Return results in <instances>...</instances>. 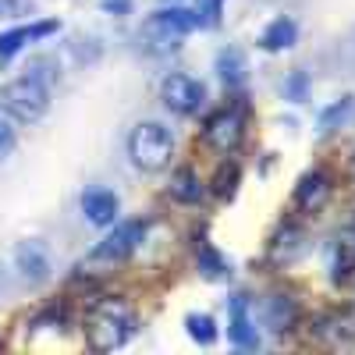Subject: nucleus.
<instances>
[{
    "mask_svg": "<svg viewBox=\"0 0 355 355\" xmlns=\"http://www.w3.org/2000/svg\"><path fill=\"white\" fill-rule=\"evenodd\" d=\"M135 334V316L121 302H100L85 320V338L96 352H114Z\"/></svg>",
    "mask_w": 355,
    "mask_h": 355,
    "instance_id": "nucleus-1",
    "label": "nucleus"
},
{
    "mask_svg": "<svg viewBox=\"0 0 355 355\" xmlns=\"http://www.w3.org/2000/svg\"><path fill=\"white\" fill-rule=\"evenodd\" d=\"M128 157L139 171H164L174 157V135L160 121H142L128 135Z\"/></svg>",
    "mask_w": 355,
    "mask_h": 355,
    "instance_id": "nucleus-2",
    "label": "nucleus"
},
{
    "mask_svg": "<svg viewBox=\"0 0 355 355\" xmlns=\"http://www.w3.org/2000/svg\"><path fill=\"white\" fill-rule=\"evenodd\" d=\"M196 25H199V15L196 11L171 4L164 11H153L150 18L142 21V40H146V46H150V50L164 53V50H174Z\"/></svg>",
    "mask_w": 355,
    "mask_h": 355,
    "instance_id": "nucleus-3",
    "label": "nucleus"
},
{
    "mask_svg": "<svg viewBox=\"0 0 355 355\" xmlns=\"http://www.w3.org/2000/svg\"><path fill=\"white\" fill-rule=\"evenodd\" d=\"M0 100H4V110L15 117V121H40V117L46 114L50 107V89L43 85L40 75H21L15 82L4 85V93H0Z\"/></svg>",
    "mask_w": 355,
    "mask_h": 355,
    "instance_id": "nucleus-4",
    "label": "nucleus"
},
{
    "mask_svg": "<svg viewBox=\"0 0 355 355\" xmlns=\"http://www.w3.org/2000/svg\"><path fill=\"white\" fill-rule=\"evenodd\" d=\"M146 239V224L142 220H125V224H114V231L93 249L96 263H121L128 259Z\"/></svg>",
    "mask_w": 355,
    "mask_h": 355,
    "instance_id": "nucleus-5",
    "label": "nucleus"
},
{
    "mask_svg": "<svg viewBox=\"0 0 355 355\" xmlns=\"http://www.w3.org/2000/svg\"><path fill=\"white\" fill-rule=\"evenodd\" d=\"M160 100L171 114H196L199 103H202V85L189 75H167L160 82Z\"/></svg>",
    "mask_w": 355,
    "mask_h": 355,
    "instance_id": "nucleus-6",
    "label": "nucleus"
},
{
    "mask_svg": "<svg viewBox=\"0 0 355 355\" xmlns=\"http://www.w3.org/2000/svg\"><path fill=\"white\" fill-rule=\"evenodd\" d=\"M242 132H245L242 114L239 110H220V114H214L210 121H206L202 139H206V146H214L217 153H231L234 146L242 142Z\"/></svg>",
    "mask_w": 355,
    "mask_h": 355,
    "instance_id": "nucleus-7",
    "label": "nucleus"
},
{
    "mask_svg": "<svg viewBox=\"0 0 355 355\" xmlns=\"http://www.w3.org/2000/svg\"><path fill=\"white\" fill-rule=\"evenodd\" d=\"M117 210H121V202H117V196L107 192V189H89L82 196V214L89 217V224L107 227V224L117 220Z\"/></svg>",
    "mask_w": 355,
    "mask_h": 355,
    "instance_id": "nucleus-8",
    "label": "nucleus"
},
{
    "mask_svg": "<svg viewBox=\"0 0 355 355\" xmlns=\"http://www.w3.org/2000/svg\"><path fill=\"white\" fill-rule=\"evenodd\" d=\"M50 33H57V21H40V25H18V28H11V33H4L0 36V61H11V57L28 43V40H40V36H50Z\"/></svg>",
    "mask_w": 355,
    "mask_h": 355,
    "instance_id": "nucleus-9",
    "label": "nucleus"
},
{
    "mask_svg": "<svg viewBox=\"0 0 355 355\" xmlns=\"http://www.w3.org/2000/svg\"><path fill=\"white\" fill-rule=\"evenodd\" d=\"M217 75L227 89H242L245 85V75H249V64H245V53L239 46H224L217 53Z\"/></svg>",
    "mask_w": 355,
    "mask_h": 355,
    "instance_id": "nucleus-10",
    "label": "nucleus"
},
{
    "mask_svg": "<svg viewBox=\"0 0 355 355\" xmlns=\"http://www.w3.org/2000/svg\"><path fill=\"white\" fill-rule=\"evenodd\" d=\"M231 341L239 348H256L259 345L256 327L249 320V299H245V295H239V299L231 302Z\"/></svg>",
    "mask_w": 355,
    "mask_h": 355,
    "instance_id": "nucleus-11",
    "label": "nucleus"
},
{
    "mask_svg": "<svg viewBox=\"0 0 355 355\" xmlns=\"http://www.w3.org/2000/svg\"><path fill=\"white\" fill-rule=\"evenodd\" d=\"M15 263H18L21 277H28V281H43V277H46V270H50L46 249H43L40 242H25V245H18Z\"/></svg>",
    "mask_w": 355,
    "mask_h": 355,
    "instance_id": "nucleus-12",
    "label": "nucleus"
},
{
    "mask_svg": "<svg viewBox=\"0 0 355 355\" xmlns=\"http://www.w3.org/2000/svg\"><path fill=\"white\" fill-rule=\"evenodd\" d=\"M327 196H331V185H327V178H323L320 171L302 174L299 189H295V202H299L302 210H320V206L327 202Z\"/></svg>",
    "mask_w": 355,
    "mask_h": 355,
    "instance_id": "nucleus-13",
    "label": "nucleus"
},
{
    "mask_svg": "<svg viewBox=\"0 0 355 355\" xmlns=\"http://www.w3.org/2000/svg\"><path fill=\"white\" fill-rule=\"evenodd\" d=\"M295 40H299V25H295L291 18H274L270 25L263 28L259 46H263L266 53H277V50H288Z\"/></svg>",
    "mask_w": 355,
    "mask_h": 355,
    "instance_id": "nucleus-14",
    "label": "nucleus"
},
{
    "mask_svg": "<svg viewBox=\"0 0 355 355\" xmlns=\"http://www.w3.org/2000/svg\"><path fill=\"white\" fill-rule=\"evenodd\" d=\"M171 196L178 199V202H196L199 196H202V182H199V174L196 171H189V167H182L174 174V182H171Z\"/></svg>",
    "mask_w": 355,
    "mask_h": 355,
    "instance_id": "nucleus-15",
    "label": "nucleus"
},
{
    "mask_svg": "<svg viewBox=\"0 0 355 355\" xmlns=\"http://www.w3.org/2000/svg\"><path fill=\"white\" fill-rule=\"evenodd\" d=\"M291 320H295V302L284 299V295H274L270 306H266V323L274 331H284V327H291Z\"/></svg>",
    "mask_w": 355,
    "mask_h": 355,
    "instance_id": "nucleus-16",
    "label": "nucleus"
},
{
    "mask_svg": "<svg viewBox=\"0 0 355 355\" xmlns=\"http://www.w3.org/2000/svg\"><path fill=\"white\" fill-rule=\"evenodd\" d=\"M185 327H189V338L199 341V345H214L217 341V323H214V316H206V313H192L185 320Z\"/></svg>",
    "mask_w": 355,
    "mask_h": 355,
    "instance_id": "nucleus-17",
    "label": "nucleus"
},
{
    "mask_svg": "<svg viewBox=\"0 0 355 355\" xmlns=\"http://www.w3.org/2000/svg\"><path fill=\"white\" fill-rule=\"evenodd\" d=\"M352 110H355V103H352V96H345L341 103H334V107L323 110V117H320V128H323V132H331L338 121H348Z\"/></svg>",
    "mask_w": 355,
    "mask_h": 355,
    "instance_id": "nucleus-18",
    "label": "nucleus"
},
{
    "mask_svg": "<svg viewBox=\"0 0 355 355\" xmlns=\"http://www.w3.org/2000/svg\"><path fill=\"white\" fill-rule=\"evenodd\" d=\"M15 146V125H11V114H0V157Z\"/></svg>",
    "mask_w": 355,
    "mask_h": 355,
    "instance_id": "nucleus-19",
    "label": "nucleus"
},
{
    "mask_svg": "<svg viewBox=\"0 0 355 355\" xmlns=\"http://www.w3.org/2000/svg\"><path fill=\"white\" fill-rule=\"evenodd\" d=\"M196 15H199V25H217L220 21V0H202V8Z\"/></svg>",
    "mask_w": 355,
    "mask_h": 355,
    "instance_id": "nucleus-20",
    "label": "nucleus"
},
{
    "mask_svg": "<svg viewBox=\"0 0 355 355\" xmlns=\"http://www.w3.org/2000/svg\"><path fill=\"white\" fill-rule=\"evenodd\" d=\"M234 178H239V167H220V174H217V192L220 196H231V189H234Z\"/></svg>",
    "mask_w": 355,
    "mask_h": 355,
    "instance_id": "nucleus-21",
    "label": "nucleus"
},
{
    "mask_svg": "<svg viewBox=\"0 0 355 355\" xmlns=\"http://www.w3.org/2000/svg\"><path fill=\"white\" fill-rule=\"evenodd\" d=\"M288 93H291L295 100H302V96H306V75H302V71H295V75H291V82H288Z\"/></svg>",
    "mask_w": 355,
    "mask_h": 355,
    "instance_id": "nucleus-22",
    "label": "nucleus"
},
{
    "mask_svg": "<svg viewBox=\"0 0 355 355\" xmlns=\"http://www.w3.org/2000/svg\"><path fill=\"white\" fill-rule=\"evenodd\" d=\"M103 8H107L110 15H125V11L132 8V0H103Z\"/></svg>",
    "mask_w": 355,
    "mask_h": 355,
    "instance_id": "nucleus-23",
    "label": "nucleus"
},
{
    "mask_svg": "<svg viewBox=\"0 0 355 355\" xmlns=\"http://www.w3.org/2000/svg\"><path fill=\"white\" fill-rule=\"evenodd\" d=\"M167 4H178V0H167Z\"/></svg>",
    "mask_w": 355,
    "mask_h": 355,
    "instance_id": "nucleus-24",
    "label": "nucleus"
}]
</instances>
